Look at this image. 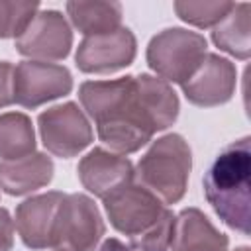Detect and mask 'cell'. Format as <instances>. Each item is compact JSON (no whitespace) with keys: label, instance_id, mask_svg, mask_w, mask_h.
<instances>
[{"label":"cell","instance_id":"obj_1","mask_svg":"<svg viewBox=\"0 0 251 251\" xmlns=\"http://www.w3.org/2000/svg\"><path fill=\"white\" fill-rule=\"evenodd\" d=\"M78 100L94 120L100 141L118 155L139 151L157 131L171 127L180 110L173 86L147 73L86 80L78 88Z\"/></svg>","mask_w":251,"mask_h":251},{"label":"cell","instance_id":"obj_2","mask_svg":"<svg viewBox=\"0 0 251 251\" xmlns=\"http://www.w3.org/2000/svg\"><path fill=\"white\" fill-rule=\"evenodd\" d=\"M249 135L224 147L204 175V196L216 216L241 235L251 231Z\"/></svg>","mask_w":251,"mask_h":251},{"label":"cell","instance_id":"obj_3","mask_svg":"<svg viewBox=\"0 0 251 251\" xmlns=\"http://www.w3.org/2000/svg\"><path fill=\"white\" fill-rule=\"evenodd\" d=\"M192 151L180 133H167L153 141L133 167V180L153 192L163 204H176L188 188Z\"/></svg>","mask_w":251,"mask_h":251},{"label":"cell","instance_id":"obj_4","mask_svg":"<svg viewBox=\"0 0 251 251\" xmlns=\"http://www.w3.org/2000/svg\"><path fill=\"white\" fill-rule=\"evenodd\" d=\"M208 53V41L202 33L184 27H167L151 37L145 61L163 80L182 84Z\"/></svg>","mask_w":251,"mask_h":251},{"label":"cell","instance_id":"obj_5","mask_svg":"<svg viewBox=\"0 0 251 251\" xmlns=\"http://www.w3.org/2000/svg\"><path fill=\"white\" fill-rule=\"evenodd\" d=\"M37 127L43 147L61 159L76 157L94 139L88 118L75 102H63L43 110L37 116Z\"/></svg>","mask_w":251,"mask_h":251},{"label":"cell","instance_id":"obj_6","mask_svg":"<svg viewBox=\"0 0 251 251\" xmlns=\"http://www.w3.org/2000/svg\"><path fill=\"white\" fill-rule=\"evenodd\" d=\"M106 231L102 214L94 200L82 192L65 194L53 235V249L94 251Z\"/></svg>","mask_w":251,"mask_h":251},{"label":"cell","instance_id":"obj_7","mask_svg":"<svg viewBox=\"0 0 251 251\" xmlns=\"http://www.w3.org/2000/svg\"><path fill=\"white\" fill-rule=\"evenodd\" d=\"M73 90V75L65 65L25 59L14 67V102L35 110Z\"/></svg>","mask_w":251,"mask_h":251},{"label":"cell","instance_id":"obj_8","mask_svg":"<svg viewBox=\"0 0 251 251\" xmlns=\"http://www.w3.org/2000/svg\"><path fill=\"white\" fill-rule=\"evenodd\" d=\"M106 216L112 227L129 239L147 231L167 210L165 204L147 188L137 182H129L104 200Z\"/></svg>","mask_w":251,"mask_h":251},{"label":"cell","instance_id":"obj_9","mask_svg":"<svg viewBox=\"0 0 251 251\" xmlns=\"http://www.w3.org/2000/svg\"><path fill=\"white\" fill-rule=\"evenodd\" d=\"M73 47V29L59 10H39L16 39V51L31 61H63Z\"/></svg>","mask_w":251,"mask_h":251},{"label":"cell","instance_id":"obj_10","mask_svg":"<svg viewBox=\"0 0 251 251\" xmlns=\"http://www.w3.org/2000/svg\"><path fill=\"white\" fill-rule=\"evenodd\" d=\"M137 55V41L129 27L84 37L75 53L78 71L86 75H108L129 67Z\"/></svg>","mask_w":251,"mask_h":251},{"label":"cell","instance_id":"obj_11","mask_svg":"<svg viewBox=\"0 0 251 251\" xmlns=\"http://www.w3.org/2000/svg\"><path fill=\"white\" fill-rule=\"evenodd\" d=\"M235 65L218 53H206L198 69L180 84L184 98L200 108H214L229 102L235 94Z\"/></svg>","mask_w":251,"mask_h":251},{"label":"cell","instance_id":"obj_12","mask_svg":"<svg viewBox=\"0 0 251 251\" xmlns=\"http://www.w3.org/2000/svg\"><path fill=\"white\" fill-rule=\"evenodd\" d=\"M65 200V192L49 190L25 198L16 208V229L22 243L27 249H47L53 247L55 226L59 218V208Z\"/></svg>","mask_w":251,"mask_h":251},{"label":"cell","instance_id":"obj_13","mask_svg":"<svg viewBox=\"0 0 251 251\" xmlns=\"http://www.w3.org/2000/svg\"><path fill=\"white\" fill-rule=\"evenodd\" d=\"M76 173L80 184L100 200H104L118 188L133 182L131 161L126 155L112 153L104 147L90 149L78 161Z\"/></svg>","mask_w":251,"mask_h":251},{"label":"cell","instance_id":"obj_14","mask_svg":"<svg viewBox=\"0 0 251 251\" xmlns=\"http://www.w3.org/2000/svg\"><path fill=\"white\" fill-rule=\"evenodd\" d=\"M229 239L198 208H184L175 218L169 251H227Z\"/></svg>","mask_w":251,"mask_h":251},{"label":"cell","instance_id":"obj_15","mask_svg":"<svg viewBox=\"0 0 251 251\" xmlns=\"http://www.w3.org/2000/svg\"><path fill=\"white\" fill-rule=\"evenodd\" d=\"M55 165L45 153H31L16 161H0V188L10 196L31 194L53 180Z\"/></svg>","mask_w":251,"mask_h":251},{"label":"cell","instance_id":"obj_16","mask_svg":"<svg viewBox=\"0 0 251 251\" xmlns=\"http://www.w3.org/2000/svg\"><path fill=\"white\" fill-rule=\"evenodd\" d=\"M71 24L84 35H102L122 27L124 8L114 0H71L65 4Z\"/></svg>","mask_w":251,"mask_h":251},{"label":"cell","instance_id":"obj_17","mask_svg":"<svg viewBox=\"0 0 251 251\" xmlns=\"http://www.w3.org/2000/svg\"><path fill=\"white\" fill-rule=\"evenodd\" d=\"M251 6L247 2L233 4L231 12L212 27V41L220 51L247 61L251 57Z\"/></svg>","mask_w":251,"mask_h":251},{"label":"cell","instance_id":"obj_18","mask_svg":"<svg viewBox=\"0 0 251 251\" xmlns=\"http://www.w3.org/2000/svg\"><path fill=\"white\" fill-rule=\"evenodd\" d=\"M35 153V131L22 112L0 114V159L16 161Z\"/></svg>","mask_w":251,"mask_h":251},{"label":"cell","instance_id":"obj_19","mask_svg":"<svg viewBox=\"0 0 251 251\" xmlns=\"http://www.w3.org/2000/svg\"><path fill=\"white\" fill-rule=\"evenodd\" d=\"M235 2H220V0H176L173 4L176 16L200 29L218 25L233 8Z\"/></svg>","mask_w":251,"mask_h":251},{"label":"cell","instance_id":"obj_20","mask_svg":"<svg viewBox=\"0 0 251 251\" xmlns=\"http://www.w3.org/2000/svg\"><path fill=\"white\" fill-rule=\"evenodd\" d=\"M37 12V2L0 0V39H18Z\"/></svg>","mask_w":251,"mask_h":251},{"label":"cell","instance_id":"obj_21","mask_svg":"<svg viewBox=\"0 0 251 251\" xmlns=\"http://www.w3.org/2000/svg\"><path fill=\"white\" fill-rule=\"evenodd\" d=\"M175 214L173 210H165L163 216L141 235L129 239V247L135 251H169L175 231Z\"/></svg>","mask_w":251,"mask_h":251},{"label":"cell","instance_id":"obj_22","mask_svg":"<svg viewBox=\"0 0 251 251\" xmlns=\"http://www.w3.org/2000/svg\"><path fill=\"white\" fill-rule=\"evenodd\" d=\"M14 104V65L0 61V110Z\"/></svg>","mask_w":251,"mask_h":251},{"label":"cell","instance_id":"obj_23","mask_svg":"<svg viewBox=\"0 0 251 251\" xmlns=\"http://www.w3.org/2000/svg\"><path fill=\"white\" fill-rule=\"evenodd\" d=\"M16 224L6 208L0 206V251H12Z\"/></svg>","mask_w":251,"mask_h":251},{"label":"cell","instance_id":"obj_24","mask_svg":"<svg viewBox=\"0 0 251 251\" xmlns=\"http://www.w3.org/2000/svg\"><path fill=\"white\" fill-rule=\"evenodd\" d=\"M98 251H131L126 243H122L120 239H116V237H108V239H104V243L100 245V249Z\"/></svg>","mask_w":251,"mask_h":251},{"label":"cell","instance_id":"obj_25","mask_svg":"<svg viewBox=\"0 0 251 251\" xmlns=\"http://www.w3.org/2000/svg\"><path fill=\"white\" fill-rule=\"evenodd\" d=\"M235 251H251L247 245H239V247H235Z\"/></svg>","mask_w":251,"mask_h":251},{"label":"cell","instance_id":"obj_26","mask_svg":"<svg viewBox=\"0 0 251 251\" xmlns=\"http://www.w3.org/2000/svg\"><path fill=\"white\" fill-rule=\"evenodd\" d=\"M57 251H59V249H57Z\"/></svg>","mask_w":251,"mask_h":251}]
</instances>
